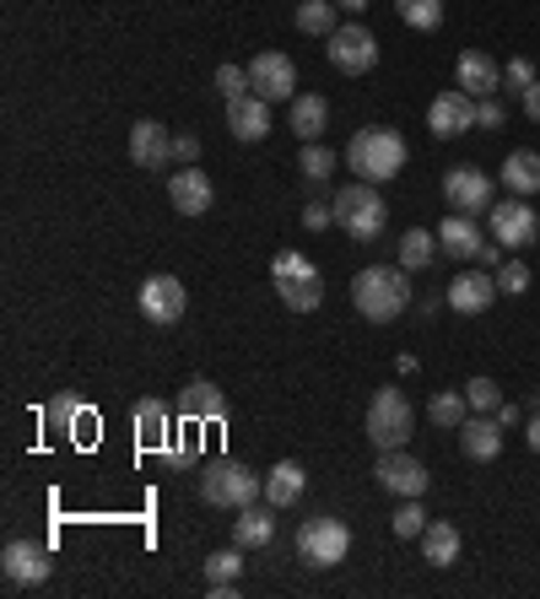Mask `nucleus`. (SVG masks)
I'll list each match as a JSON object with an SVG mask.
<instances>
[{
	"instance_id": "nucleus-37",
	"label": "nucleus",
	"mask_w": 540,
	"mask_h": 599,
	"mask_svg": "<svg viewBox=\"0 0 540 599\" xmlns=\"http://www.w3.org/2000/svg\"><path fill=\"white\" fill-rule=\"evenodd\" d=\"M390 530L401 534V540H416V534L427 530V513H421V502H416V497H405L401 508H395V519H390Z\"/></svg>"
},
{
	"instance_id": "nucleus-20",
	"label": "nucleus",
	"mask_w": 540,
	"mask_h": 599,
	"mask_svg": "<svg viewBox=\"0 0 540 599\" xmlns=\"http://www.w3.org/2000/svg\"><path fill=\"white\" fill-rule=\"evenodd\" d=\"M454 81H460L471 98H492V92H503V66H497L486 49H465L460 66H454Z\"/></svg>"
},
{
	"instance_id": "nucleus-14",
	"label": "nucleus",
	"mask_w": 540,
	"mask_h": 599,
	"mask_svg": "<svg viewBox=\"0 0 540 599\" xmlns=\"http://www.w3.org/2000/svg\"><path fill=\"white\" fill-rule=\"evenodd\" d=\"M184 303H190V292H184L179 275H151V281L140 286V314H146L151 325H179V319H184Z\"/></svg>"
},
{
	"instance_id": "nucleus-10",
	"label": "nucleus",
	"mask_w": 540,
	"mask_h": 599,
	"mask_svg": "<svg viewBox=\"0 0 540 599\" xmlns=\"http://www.w3.org/2000/svg\"><path fill=\"white\" fill-rule=\"evenodd\" d=\"M249 87H255L266 103H292V87H297V66H292V55H281V49H260V55L249 60Z\"/></svg>"
},
{
	"instance_id": "nucleus-45",
	"label": "nucleus",
	"mask_w": 540,
	"mask_h": 599,
	"mask_svg": "<svg viewBox=\"0 0 540 599\" xmlns=\"http://www.w3.org/2000/svg\"><path fill=\"white\" fill-rule=\"evenodd\" d=\"M492 416L503 421V432H508V427H519V405H514V399H503V405H497Z\"/></svg>"
},
{
	"instance_id": "nucleus-1",
	"label": "nucleus",
	"mask_w": 540,
	"mask_h": 599,
	"mask_svg": "<svg viewBox=\"0 0 540 599\" xmlns=\"http://www.w3.org/2000/svg\"><path fill=\"white\" fill-rule=\"evenodd\" d=\"M405 275H410L405 265L357 270V281H351V303H357V314H362L368 325H395L405 308H410V281H405Z\"/></svg>"
},
{
	"instance_id": "nucleus-47",
	"label": "nucleus",
	"mask_w": 540,
	"mask_h": 599,
	"mask_svg": "<svg viewBox=\"0 0 540 599\" xmlns=\"http://www.w3.org/2000/svg\"><path fill=\"white\" fill-rule=\"evenodd\" d=\"M525 114H530V120H536V125H540V81H536V87H530V92H525Z\"/></svg>"
},
{
	"instance_id": "nucleus-12",
	"label": "nucleus",
	"mask_w": 540,
	"mask_h": 599,
	"mask_svg": "<svg viewBox=\"0 0 540 599\" xmlns=\"http://www.w3.org/2000/svg\"><path fill=\"white\" fill-rule=\"evenodd\" d=\"M427 131L438 135V140H454V135L475 131V98L465 92V87L438 92V98H432V109H427Z\"/></svg>"
},
{
	"instance_id": "nucleus-48",
	"label": "nucleus",
	"mask_w": 540,
	"mask_h": 599,
	"mask_svg": "<svg viewBox=\"0 0 540 599\" xmlns=\"http://www.w3.org/2000/svg\"><path fill=\"white\" fill-rule=\"evenodd\" d=\"M525 438H530V449H536V454H540V410H536V416H530V427H525Z\"/></svg>"
},
{
	"instance_id": "nucleus-3",
	"label": "nucleus",
	"mask_w": 540,
	"mask_h": 599,
	"mask_svg": "<svg viewBox=\"0 0 540 599\" xmlns=\"http://www.w3.org/2000/svg\"><path fill=\"white\" fill-rule=\"evenodd\" d=\"M201 497H205V508L244 513V508H255V502L266 497V475H255V470L238 465V460H216V465H205V475H201Z\"/></svg>"
},
{
	"instance_id": "nucleus-35",
	"label": "nucleus",
	"mask_w": 540,
	"mask_h": 599,
	"mask_svg": "<svg viewBox=\"0 0 540 599\" xmlns=\"http://www.w3.org/2000/svg\"><path fill=\"white\" fill-rule=\"evenodd\" d=\"M297 173H308L314 184H325V179L336 173V151H330V146H319V140H308V146H303V162H297Z\"/></svg>"
},
{
	"instance_id": "nucleus-17",
	"label": "nucleus",
	"mask_w": 540,
	"mask_h": 599,
	"mask_svg": "<svg viewBox=\"0 0 540 599\" xmlns=\"http://www.w3.org/2000/svg\"><path fill=\"white\" fill-rule=\"evenodd\" d=\"M168 200H173V211H179V216H205V211H211V200H216V190H211V179H205L201 168L190 162V168L168 173Z\"/></svg>"
},
{
	"instance_id": "nucleus-36",
	"label": "nucleus",
	"mask_w": 540,
	"mask_h": 599,
	"mask_svg": "<svg viewBox=\"0 0 540 599\" xmlns=\"http://www.w3.org/2000/svg\"><path fill=\"white\" fill-rule=\"evenodd\" d=\"M44 421H49L55 432H66V438H76V421H87V410H81V405H76L70 395H60L55 405H49V410H44Z\"/></svg>"
},
{
	"instance_id": "nucleus-19",
	"label": "nucleus",
	"mask_w": 540,
	"mask_h": 599,
	"mask_svg": "<svg viewBox=\"0 0 540 599\" xmlns=\"http://www.w3.org/2000/svg\"><path fill=\"white\" fill-rule=\"evenodd\" d=\"M460 443H465V460L492 465V460L503 454V421H497V416H486V410H471V416H465V427H460Z\"/></svg>"
},
{
	"instance_id": "nucleus-11",
	"label": "nucleus",
	"mask_w": 540,
	"mask_h": 599,
	"mask_svg": "<svg viewBox=\"0 0 540 599\" xmlns=\"http://www.w3.org/2000/svg\"><path fill=\"white\" fill-rule=\"evenodd\" d=\"M0 573H5L11 589H38V584L49 578V551L33 545V540H11V545L0 551Z\"/></svg>"
},
{
	"instance_id": "nucleus-32",
	"label": "nucleus",
	"mask_w": 540,
	"mask_h": 599,
	"mask_svg": "<svg viewBox=\"0 0 540 599\" xmlns=\"http://www.w3.org/2000/svg\"><path fill=\"white\" fill-rule=\"evenodd\" d=\"M432 255H438V233H427V227H410V233H401V265L405 270L432 265Z\"/></svg>"
},
{
	"instance_id": "nucleus-31",
	"label": "nucleus",
	"mask_w": 540,
	"mask_h": 599,
	"mask_svg": "<svg viewBox=\"0 0 540 599\" xmlns=\"http://www.w3.org/2000/svg\"><path fill=\"white\" fill-rule=\"evenodd\" d=\"M297 33L330 38L336 33V0H297Z\"/></svg>"
},
{
	"instance_id": "nucleus-6",
	"label": "nucleus",
	"mask_w": 540,
	"mask_h": 599,
	"mask_svg": "<svg viewBox=\"0 0 540 599\" xmlns=\"http://www.w3.org/2000/svg\"><path fill=\"white\" fill-rule=\"evenodd\" d=\"M410 432H416V410H410V399L401 389H379L373 405H368V438H373V449L379 454H395L410 443Z\"/></svg>"
},
{
	"instance_id": "nucleus-2",
	"label": "nucleus",
	"mask_w": 540,
	"mask_h": 599,
	"mask_svg": "<svg viewBox=\"0 0 540 599\" xmlns=\"http://www.w3.org/2000/svg\"><path fill=\"white\" fill-rule=\"evenodd\" d=\"M346 168L362 179V184H390L405 168V135L390 125H368V131L351 135L346 146Z\"/></svg>"
},
{
	"instance_id": "nucleus-43",
	"label": "nucleus",
	"mask_w": 540,
	"mask_h": 599,
	"mask_svg": "<svg viewBox=\"0 0 540 599\" xmlns=\"http://www.w3.org/2000/svg\"><path fill=\"white\" fill-rule=\"evenodd\" d=\"M503 120H508V114H503L497 92H492V98H475V125H481V131H497Z\"/></svg>"
},
{
	"instance_id": "nucleus-13",
	"label": "nucleus",
	"mask_w": 540,
	"mask_h": 599,
	"mask_svg": "<svg viewBox=\"0 0 540 599\" xmlns=\"http://www.w3.org/2000/svg\"><path fill=\"white\" fill-rule=\"evenodd\" d=\"M443 200H449L454 211H465V216L492 211V173H481V168H471V162L449 168V173H443Z\"/></svg>"
},
{
	"instance_id": "nucleus-26",
	"label": "nucleus",
	"mask_w": 540,
	"mask_h": 599,
	"mask_svg": "<svg viewBox=\"0 0 540 599\" xmlns=\"http://www.w3.org/2000/svg\"><path fill=\"white\" fill-rule=\"evenodd\" d=\"M275 513H281V508H260V502H255V508H244V513H238V524H233V545H244V551H260V545H270V540H275Z\"/></svg>"
},
{
	"instance_id": "nucleus-22",
	"label": "nucleus",
	"mask_w": 540,
	"mask_h": 599,
	"mask_svg": "<svg viewBox=\"0 0 540 599\" xmlns=\"http://www.w3.org/2000/svg\"><path fill=\"white\" fill-rule=\"evenodd\" d=\"M135 443H140L146 454H162V449L173 443V421H168L162 399H140V405H135Z\"/></svg>"
},
{
	"instance_id": "nucleus-49",
	"label": "nucleus",
	"mask_w": 540,
	"mask_h": 599,
	"mask_svg": "<svg viewBox=\"0 0 540 599\" xmlns=\"http://www.w3.org/2000/svg\"><path fill=\"white\" fill-rule=\"evenodd\" d=\"M336 5H346V11H368L373 0H336Z\"/></svg>"
},
{
	"instance_id": "nucleus-5",
	"label": "nucleus",
	"mask_w": 540,
	"mask_h": 599,
	"mask_svg": "<svg viewBox=\"0 0 540 599\" xmlns=\"http://www.w3.org/2000/svg\"><path fill=\"white\" fill-rule=\"evenodd\" d=\"M270 281H275V297H281L292 314H314V308L325 303V275L314 270V260H303V255H292V249H281V255L270 260Z\"/></svg>"
},
{
	"instance_id": "nucleus-34",
	"label": "nucleus",
	"mask_w": 540,
	"mask_h": 599,
	"mask_svg": "<svg viewBox=\"0 0 540 599\" xmlns=\"http://www.w3.org/2000/svg\"><path fill=\"white\" fill-rule=\"evenodd\" d=\"M238 573H244V545H227V551L205 556V584H238Z\"/></svg>"
},
{
	"instance_id": "nucleus-30",
	"label": "nucleus",
	"mask_w": 540,
	"mask_h": 599,
	"mask_svg": "<svg viewBox=\"0 0 540 599\" xmlns=\"http://www.w3.org/2000/svg\"><path fill=\"white\" fill-rule=\"evenodd\" d=\"M465 416H471V399H465V389H438V395L427 399V421H432V427H449V432H460V427H465Z\"/></svg>"
},
{
	"instance_id": "nucleus-44",
	"label": "nucleus",
	"mask_w": 540,
	"mask_h": 599,
	"mask_svg": "<svg viewBox=\"0 0 540 599\" xmlns=\"http://www.w3.org/2000/svg\"><path fill=\"white\" fill-rule=\"evenodd\" d=\"M195 157H201V140H195V135H173V162H184V168H190Z\"/></svg>"
},
{
	"instance_id": "nucleus-33",
	"label": "nucleus",
	"mask_w": 540,
	"mask_h": 599,
	"mask_svg": "<svg viewBox=\"0 0 540 599\" xmlns=\"http://www.w3.org/2000/svg\"><path fill=\"white\" fill-rule=\"evenodd\" d=\"M395 11H401L405 27H416V33H432L443 22V0H395Z\"/></svg>"
},
{
	"instance_id": "nucleus-38",
	"label": "nucleus",
	"mask_w": 540,
	"mask_h": 599,
	"mask_svg": "<svg viewBox=\"0 0 540 599\" xmlns=\"http://www.w3.org/2000/svg\"><path fill=\"white\" fill-rule=\"evenodd\" d=\"M497 292H508V297L530 292V265H525V260H503V265H497Z\"/></svg>"
},
{
	"instance_id": "nucleus-8",
	"label": "nucleus",
	"mask_w": 540,
	"mask_h": 599,
	"mask_svg": "<svg viewBox=\"0 0 540 599\" xmlns=\"http://www.w3.org/2000/svg\"><path fill=\"white\" fill-rule=\"evenodd\" d=\"M325 49H330V66H336L340 76H368V70L379 66V38H373L362 22L336 27V33L325 38Z\"/></svg>"
},
{
	"instance_id": "nucleus-41",
	"label": "nucleus",
	"mask_w": 540,
	"mask_h": 599,
	"mask_svg": "<svg viewBox=\"0 0 540 599\" xmlns=\"http://www.w3.org/2000/svg\"><path fill=\"white\" fill-rule=\"evenodd\" d=\"M216 92H222L227 103H233V98H244V92H255V87H249V70L222 66V70H216Z\"/></svg>"
},
{
	"instance_id": "nucleus-15",
	"label": "nucleus",
	"mask_w": 540,
	"mask_h": 599,
	"mask_svg": "<svg viewBox=\"0 0 540 599\" xmlns=\"http://www.w3.org/2000/svg\"><path fill=\"white\" fill-rule=\"evenodd\" d=\"M131 162L146 173H162L173 162V135L162 131L157 120H135L131 125Z\"/></svg>"
},
{
	"instance_id": "nucleus-9",
	"label": "nucleus",
	"mask_w": 540,
	"mask_h": 599,
	"mask_svg": "<svg viewBox=\"0 0 540 599\" xmlns=\"http://www.w3.org/2000/svg\"><path fill=\"white\" fill-rule=\"evenodd\" d=\"M492 238H497L503 249H530L540 238V216L525 205V195L492 200Z\"/></svg>"
},
{
	"instance_id": "nucleus-25",
	"label": "nucleus",
	"mask_w": 540,
	"mask_h": 599,
	"mask_svg": "<svg viewBox=\"0 0 540 599\" xmlns=\"http://www.w3.org/2000/svg\"><path fill=\"white\" fill-rule=\"evenodd\" d=\"M325 131H330V103L319 92H297L292 98V135L308 146V140H319Z\"/></svg>"
},
{
	"instance_id": "nucleus-4",
	"label": "nucleus",
	"mask_w": 540,
	"mask_h": 599,
	"mask_svg": "<svg viewBox=\"0 0 540 599\" xmlns=\"http://www.w3.org/2000/svg\"><path fill=\"white\" fill-rule=\"evenodd\" d=\"M384 222H390V205L379 195V184H340L336 190V227L346 238H357V244H373L379 233H384Z\"/></svg>"
},
{
	"instance_id": "nucleus-40",
	"label": "nucleus",
	"mask_w": 540,
	"mask_h": 599,
	"mask_svg": "<svg viewBox=\"0 0 540 599\" xmlns=\"http://www.w3.org/2000/svg\"><path fill=\"white\" fill-rule=\"evenodd\" d=\"M465 399H471V410H486V416H492V410L503 405V389H497L492 378H471V384H465Z\"/></svg>"
},
{
	"instance_id": "nucleus-24",
	"label": "nucleus",
	"mask_w": 540,
	"mask_h": 599,
	"mask_svg": "<svg viewBox=\"0 0 540 599\" xmlns=\"http://www.w3.org/2000/svg\"><path fill=\"white\" fill-rule=\"evenodd\" d=\"M438 249H443L449 260H475V255H481V227H475V216H465V211L443 216V227H438Z\"/></svg>"
},
{
	"instance_id": "nucleus-18",
	"label": "nucleus",
	"mask_w": 540,
	"mask_h": 599,
	"mask_svg": "<svg viewBox=\"0 0 540 599\" xmlns=\"http://www.w3.org/2000/svg\"><path fill=\"white\" fill-rule=\"evenodd\" d=\"M379 486L384 491H395V497H421L427 491V470H421V460H410L405 449H395V454H379Z\"/></svg>"
},
{
	"instance_id": "nucleus-16",
	"label": "nucleus",
	"mask_w": 540,
	"mask_h": 599,
	"mask_svg": "<svg viewBox=\"0 0 540 599\" xmlns=\"http://www.w3.org/2000/svg\"><path fill=\"white\" fill-rule=\"evenodd\" d=\"M492 303H497V275H486V270H460V275L449 281V308H454V314L475 319V314H486Z\"/></svg>"
},
{
	"instance_id": "nucleus-29",
	"label": "nucleus",
	"mask_w": 540,
	"mask_h": 599,
	"mask_svg": "<svg viewBox=\"0 0 540 599\" xmlns=\"http://www.w3.org/2000/svg\"><path fill=\"white\" fill-rule=\"evenodd\" d=\"M503 184L514 195H540V151H508L503 157Z\"/></svg>"
},
{
	"instance_id": "nucleus-39",
	"label": "nucleus",
	"mask_w": 540,
	"mask_h": 599,
	"mask_svg": "<svg viewBox=\"0 0 540 599\" xmlns=\"http://www.w3.org/2000/svg\"><path fill=\"white\" fill-rule=\"evenodd\" d=\"M536 81H540V76H536V66H530L525 55H514V60L503 66V87H508V92H519V98H525Z\"/></svg>"
},
{
	"instance_id": "nucleus-27",
	"label": "nucleus",
	"mask_w": 540,
	"mask_h": 599,
	"mask_svg": "<svg viewBox=\"0 0 540 599\" xmlns=\"http://www.w3.org/2000/svg\"><path fill=\"white\" fill-rule=\"evenodd\" d=\"M421 556H427L432 567H454V562H460V530H454L449 519H427V530H421Z\"/></svg>"
},
{
	"instance_id": "nucleus-46",
	"label": "nucleus",
	"mask_w": 540,
	"mask_h": 599,
	"mask_svg": "<svg viewBox=\"0 0 540 599\" xmlns=\"http://www.w3.org/2000/svg\"><path fill=\"white\" fill-rule=\"evenodd\" d=\"M475 260H481V265H503V244H481Z\"/></svg>"
},
{
	"instance_id": "nucleus-42",
	"label": "nucleus",
	"mask_w": 540,
	"mask_h": 599,
	"mask_svg": "<svg viewBox=\"0 0 540 599\" xmlns=\"http://www.w3.org/2000/svg\"><path fill=\"white\" fill-rule=\"evenodd\" d=\"M303 227H308V233H330V227H336V205L308 200V205H303Z\"/></svg>"
},
{
	"instance_id": "nucleus-7",
	"label": "nucleus",
	"mask_w": 540,
	"mask_h": 599,
	"mask_svg": "<svg viewBox=\"0 0 540 599\" xmlns=\"http://www.w3.org/2000/svg\"><path fill=\"white\" fill-rule=\"evenodd\" d=\"M346 551H351V530L330 513H319L297 530V562H308V567H336L346 562Z\"/></svg>"
},
{
	"instance_id": "nucleus-23",
	"label": "nucleus",
	"mask_w": 540,
	"mask_h": 599,
	"mask_svg": "<svg viewBox=\"0 0 540 599\" xmlns=\"http://www.w3.org/2000/svg\"><path fill=\"white\" fill-rule=\"evenodd\" d=\"M179 416H184V421H222V416H227V395H222L211 378H190L184 395H179Z\"/></svg>"
},
{
	"instance_id": "nucleus-28",
	"label": "nucleus",
	"mask_w": 540,
	"mask_h": 599,
	"mask_svg": "<svg viewBox=\"0 0 540 599\" xmlns=\"http://www.w3.org/2000/svg\"><path fill=\"white\" fill-rule=\"evenodd\" d=\"M303 486H308V475H303V465H292V460H281V465L266 470V502L270 508H292V502L303 497Z\"/></svg>"
},
{
	"instance_id": "nucleus-21",
	"label": "nucleus",
	"mask_w": 540,
	"mask_h": 599,
	"mask_svg": "<svg viewBox=\"0 0 540 599\" xmlns=\"http://www.w3.org/2000/svg\"><path fill=\"white\" fill-rule=\"evenodd\" d=\"M227 131L238 135V140H266L270 135V103L260 98V92L233 98V103H227Z\"/></svg>"
}]
</instances>
